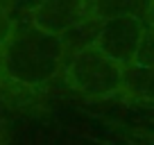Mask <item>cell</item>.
Masks as SVG:
<instances>
[{
  "label": "cell",
  "mask_w": 154,
  "mask_h": 145,
  "mask_svg": "<svg viewBox=\"0 0 154 145\" xmlns=\"http://www.w3.org/2000/svg\"><path fill=\"white\" fill-rule=\"evenodd\" d=\"M88 18H93L91 0H45L27 14V20L34 27L54 36H68Z\"/></svg>",
  "instance_id": "obj_4"
},
{
  "label": "cell",
  "mask_w": 154,
  "mask_h": 145,
  "mask_svg": "<svg viewBox=\"0 0 154 145\" xmlns=\"http://www.w3.org/2000/svg\"><path fill=\"white\" fill-rule=\"evenodd\" d=\"M14 29H16L14 16L9 14V9H5V7L0 5V50L5 48V43L9 41L11 34H14Z\"/></svg>",
  "instance_id": "obj_8"
},
{
  "label": "cell",
  "mask_w": 154,
  "mask_h": 145,
  "mask_svg": "<svg viewBox=\"0 0 154 145\" xmlns=\"http://www.w3.org/2000/svg\"><path fill=\"white\" fill-rule=\"evenodd\" d=\"M120 100L129 104L154 106V68L136 66V63L125 66Z\"/></svg>",
  "instance_id": "obj_5"
},
{
  "label": "cell",
  "mask_w": 154,
  "mask_h": 145,
  "mask_svg": "<svg viewBox=\"0 0 154 145\" xmlns=\"http://www.w3.org/2000/svg\"><path fill=\"white\" fill-rule=\"evenodd\" d=\"M66 57L68 43L63 36L41 32L29 20L16 23L14 34L0 50L5 84L23 91L43 88L63 70Z\"/></svg>",
  "instance_id": "obj_1"
},
{
  "label": "cell",
  "mask_w": 154,
  "mask_h": 145,
  "mask_svg": "<svg viewBox=\"0 0 154 145\" xmlns=\"http://www.w3.org/2000/svg\"><path fill=\"white\" fill-rule=\"evenodd\" d=\"M145 29L147 23L136 16H118V18L102 20L93 45L120 66H131Z\"/></svg>",
  "instance_id": "obj_3"
},
{
  "label": "cell",
  "mask_w": 154,
  "mask_h": 145,
  "mask_svg": "<svg viewBox=\"0 0 154 145\" xmlns=\"http://www.w3.org/2000/svg\"><path fill=\"white\" fill-rule=\"evenodd\" d=\"M147 5L149 0H91V16L97 20H109L118 16H136L145 20Z\"/></svg>",
  "instance_id": "obj_6"
},
{
  "label": "cell",
  "mask_w": 154,
  "mask_h": 145,
  "mask_svg": "<svg viewBox=\"0 0 154 145\" xmlns=\"http://www.w3.org/2000/svg\"><path fill=\"white\" fill-rule=\"evenodd\" d=\"M134 63L136 66H145V68H154V27L152 25H147L143 39H140Z\"/></svg>",
  "instance_id": "obj_7"
},
{
  "label": "cell",
  "mask_w": 154,
  "mask_h": 145,
  "mask_svg": "<svg viewBox=\"0 0 154 145\" xmlns=\"http://www.w3.org/2000/svg\"><path fill=\"white\" fill-rule=\"evenodd\" d=\"M143 138H145V140H147V143H149V145H154V134H145V136H143Z\"/></svg>",
  "instance_id": "obj_11"
},
{
  "label": "cell",
  "mask_w": 154,
  "mask_h": 145,
  "mask_svg": "<svg viewBox=\"0 0 154 145\" xmlns=\"http://www.w3.org/2000/svg\"><path fill=\"white\" fill-rule=\"evenodd\" d=\"M145 23L152 25L154 27V0H149V5H147V14H145Z\"/></svg>",
  "instance_id": "obj_10"
},
{
  "label": "cell",
  "mask_w": 154,
  "mask_h": 145,
  "mask_svg": "<svg viewBox=\"0 0 154 145\" xmlns=\"http://www.w3.org/2000/svg\"><path fill=\"white\" fill-rule=\"evenodd\" d=\"M61 75L68 88L79 93L82 97L111 100V97H120L125 66H120L93 43H88L84 48L72 50L70 57H66Z\"/></svg>",
  "instance_id": "obj_2"
},
{
  "label": "cell",
  "mask_w": 154,
  "mask_h": 145,
  "mask_svg": "<svg viewBox=\"0 0 154 145\" xmlns=\"http://www.w3.org/2000/svg\"><path fill=\"white\" fill-rule=\"evenodd\" d=\"M5 84V77H2V63H0V86Z\"/></svg>",
  "instance_id": "obj_12"
},
{
  "label": "cell",
  "mask_w": 154,
  "mask_h": 145,
  "mask_svg": "<svg viewBox=\"0 0 154 145\" xmlns=\"http://www.w3.org/2000/svg\"><path fill=\"white\" fill-rule=\"evenodd\" d=\"M45 0H0V5L5 7V9H11L14 11H23V14H29V11H34L38 5H43Z\"/></svg>",
  "instance_id": "obj_9"
}]
</instances>
